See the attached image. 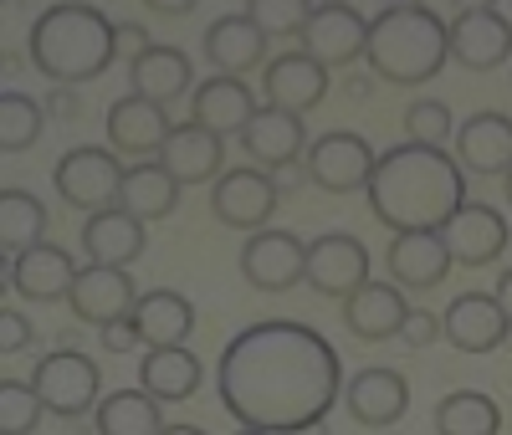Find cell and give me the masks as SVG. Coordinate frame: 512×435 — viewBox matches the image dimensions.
Listing matches in <instances>:
<instances>
[{
  "instance_id": "6da1fadb",
  "label": "cell",
  "mask_w": 512,
  "mask_h": 435,
  "mask_svg": "<svg viewBox=\"0 0 512 435\" xmlns=\"http://www.w3.org/2000/svg\"><path fill=\"white\" fill-rule=\"evenodd\" d=\"M216 389L241 430H313L344 400V364L313 323L267 318L241 328L221 348Z\"/></svg>"
},
{
  "instance_id": "7a4b0ae2",
  "label": "cell",
  "mask_w": 512,
  "mask_h": 435,
  "mask_svg": "<svg viewBox=\"0 0 512 435\" xmlns=\"http://www.w3.org/2000/svg\"><path fill=\"white\" fill-rule=\"evenodd\" d=\"M369 210L384 231H441L466 205V169L436 144H395L374 159Z\"/></svg>"
},
{
  "instance_id": "3957f363",
  "label": "cell",
  "mask_w": 512,
  "mask_h": 435,
  "mask_svg": "<svg viewBox=\"0 0 512 435\" xmlns=\"http://www.w3.org/2000/svg\"><path fill=\"white\" fill-rule=\"evenodd\" d=\"M26 52H31V67L47 82L82 87V82H93L113 67L118 21H108L98 6H88V0H57L52 11H41L31 21Z\"/></svg>"
},
{
  "instance_id": "277c9868",
  "label": "cell",
  "mask_w": 512,
  "mask_h": 435,
  "mask_svg": "<svg viewBox=\"0 0 512 435\" xmlns=\"http://www.w3.org/2000/svg\"><path fill=\"white\" fill-rule=\"evenodd\" d=\"M364 62L379 82L390 87H420L436 82L441 67L451 62V36L446 21L431 6H384L369 21V47Z\"/></svg>"
},
{
  "instance_id": "5b68a950",
  "label": "cell",
  "mask_w": 512,
  "mask_h": 435,
  "mask_svg": "<svg viewBox=\"0 0 512 435\" xmlns=\"http://www.w3.org/2000/svg\"><path fill=\"white\" fill-rule=\"evenodd\" d=\"M52 190L62 195L67 210H108L118 205V190H123V164H118V149L108 144H77L57 159L52 169Z\"/></svg>"
},
{
  "instance_id": "8992f818",
  "label": "cell",
  "mask_w": 512,
  "mask_h": 435,
  "mask_svg": "<svg viewBox=\"0 0 512 435\" xmlns=\"http://www.w3.org/2000/svg\"><path fill=\"white\" fill-rule=\"evenodd\" d=\"M282 190L272 180V169L262 164H241V169H226L216 174V185H210V210H216V221L231 226V231H262L272 221Z\"/></svg>"
},
{
  "instance_id": "52a82bcc",
  "label": "cell",
  "mask_w": 512,
  "mask_h": 435,
  "mask_svg": "<svg viewBox=\"0 0 512 435\" xmlns=\"http://www.w3.org/2000/svg\"><path fill=\"white\" fill-rule=\"evenodd\" d=\"M374 149L364 134H349V128H333V134H318L303 149V169H308V185L328 190V195H354L369 185L374 174Z\"/></svg>"
},
{
  "instance_id": "ba28073f",
  "label": "cell",
  "mask_w": 512,
  "mask_h": 435,
  "mask_svg": "<svg viewBox=\"0 0 512 435\" xmlns=\"http://www.w3.org/2000/svg\"><path fill=\"white\" fill-rule=\"evenodd\" d=\"M31 384L41 389V400H47V415L57 420H77V415H88L98 410V364L88 354H77V348H57V354H47L36 364Z\"/></svg>"
},
{
  "instance_id": "9c48e42d",
  "label": "cell",
  "mask_w": 512,
  "mask_h": 435,
  "mask_svg": "<svg viewBox=\"0 0 512 435\" xmlns=\"http://www.w3.org/2000/svg\"><path fill=\"white\" fill-rule=\"evenodd\" d=\"M308 272V246L303 236L292 231H277V226H262L251 231L246 246H241V277L256 287V292H292Z\"/></svg>"
},
{
  "instance_id": "30bf717a",
  "label": "cell",
  "mask_w": 512,
  "mask_h": 435,
  "mask_svg": "<svg viewBox=\"0 0 512 435\" xmlns=\"http://www.w3.org/2000/svg\"><path fill=\"white\" fill-rule=\"evenodd\" d=\"M297 41H303V52L313 62H323L328 72L354 67V62H364V47H369V21L349 6V0H333V6H313V16H308Z\"/></svg>"
},
{
  "instance_id": "8fae6325",
  "label": "cell",
  "mask_w": 512,
  "mask_h": 435,
  "mask_svg": "<svg viewBox=\"0 0 512 435\" xmlns=\"http://www.w3.org/2000/svg\"><path fill=\"white\" fill-rule=\"evenodd\" d=\"M446 36H451V62H461L466 72H497L502 62H512V21L497 6L456 11L446 21Z\"/></svg>"
},
{
  "instance_id": "7c38bea8",
  "label": "cell",
  "mask_w": 512,
  "mask_h": 435,
  "mask_svg": "<svg viewBox=\"0 0 512 435\" xmlns=\"http://www.w3.org/2000/svg\"><path fill=\"white\" fill-rule=\"evenodd\" d=\"M303 282L318 297H338L344 302L354 287L369 282V246L349 231H323L318 241H308V272Z\"/></svg>"
},
{
  "instance_id": "4fadbf2b",
  "label": "cell",
  "mask_w": 512,
  "mask_h": 435,
  "mask_svg": "<svg viewBox=\"0 0 512 435\" xmlns=\"http://www.w3.org/2000/svg\"><path fill=\"white\" fill-rule=\"evenodd\" d=\"M139 302V287L128 277V267H103V261H88V267H77L72 277V292H67V313L88 328H103L123 313H134Z\"/></svg>"
},
{
  "instance_id": "5bb4252c",
  "label": "cell",
  "mask_w": 512,
  "mask_h": 435,
  "mask_svg": "<svg viewBox=\"0 0 512 435\" xmlns=\"http://www.w3.org/2000/svg\"><path fill=\"white\" fill-rule=\"evenodd\" d=\"M441 241L451 246V261L456 267H492V261L507 251V215L497 205H482V200H466L451 221L441 226Z\"/></svg>"
},
{
  "instance_id": "9a60e30c",
  "label": "cell",
  "mask_w": 512,
  "mask_h": 435,
  "mask_svg": "<svg viewBox=\"0 0 512 435\" xmlns=\"http://www.w3.org/2000/svg\"><path fill=\"white\" fill-rule=\"evenodd\" d=\"M344 405H349V415H354L364 430H390V425L410 410V384H405V374L390 369V364H369V369H354V374H349Z\"/></svg>"
},
{
  "instance_id": "2e32d148",
  "label": "cell",
  "mask_w": 512,
  "mask_h": 435,
  "mask_svg": "<svg viewBox=\"0 0 512 435\" xmlns=\"http://www.w3.org/2000/svg\"><path fill=\"white\" fill-rule=\"evenodd\" d=\"M441 328H446V343L456 354H497L507 343V313L492 292H461L451 308L441 313Z\"/></svg>"
},
{
  "instance_id": "e0dca14e",
  "label": "cell",
  "mask_w": 512,
  "mask_h": 435,
  "mask_svg": "<svg viewBox=\"0 0 512 435\" xmlns=\"http://www.w3.org/2000/svg\"><path fill=\"white\" fill-rule=\"evenodd\" d=\"M128 82H134V93L159 103V108H175L185 98H195V62L169 47V41H154V47H144L134 62H128Z\"/></svg>"
},
{
  "instance_id": "ac0fdd59",
  "label": "cell",
  "mask_w": 512,
  "mask_h": 435,
  "mask_svg": "<svg viewBox=\"0 0 512 435\" xmlns=\"http://www.w3.org/2000/svg\"><path fill=\"white\" fill-rule=\"evenodd\" d=\"M103 128H108V144L123 159H159V149H164V139H169V128H175V123H169V108H159V103H149L139 93H128V98H118L108 108Z\"/></svg>"
},
{
  "instance_id": "d6986e66",
  "label": "cell",
  "mask_w": 512,
  "mask_h": 435,
  "mask_svg": "<svg viewBox=\"0 0 512 435\" xmlns=\"http://www.w3.org/2000/svg\"><path fill=\"white\" fill-rule=\"evenodd\" d=\"M149 246V221H139L134 210L123 205H108V210H93L82 221V251L88 261H103V267H134Z\"/></svg>"
},
{
  "instance_id": "ffe728a7",
  "label": "cell",
  "mask_w": 512,
  "mask_h": 435,
  "mask_svg": "<svg viewBox=\"0 0 512 435\" xmlns=\"http://www.w3.org/2000/svg\"><path fill=\"white\" fill-rule=\"evenodd\" d=\"M410 313V302H405V287L400 282H364L344 297V328L359 338V343H390L400 333Z\"/></svg>"
},
{
  "instance_id": "44dd1931",
  "label": "cell",
  "mask_w": 512,
  "mask_h": 435,
  "mask_svg": "<svg viewBox=\"0 0 512 435\" xmlns=\"http://www.w3.org/2000/svg\"><path fill=\"white\" fill-rule=\"evenodd\" d=\"M241 149L251 164L262 169H282V164H297L308 149V128H303V113H287V108H256V118L241 128Z\"/></svg>"
},
{
  "instance_id": "7402d4cb",
  "label": "cell",
  "mask_w": 512,
  "mask_h": 435,
  "mask_svg": "<svg viewBox=\"0 0 512 435\" xmlns=\"http://www.w3.org/2000/svg\"><path fill=\"white\" fill-rule=\"evenodd\" d=\"M256 118V93L231 77V72H216V77H205L195 82V98H190V123L210 128V134H221V139H241V128Z\"/></svg>"
},
{
  "instance_id": "603a6c76",
  "label": "cell",
  "mask_w": 512,
  "mask_h": 435,
  "mask_svg": "<svg viewBox=\"0 0 512 435\" xmlns=\"http://www.w3.org/2000/svg\"><path fill=\"white\" fill-rule=\"evenodd\" d=\"M159 164L180 185H216V174L226 169V139L200 128V123H175L164 149H159Z\"/></svg>"
},
{
  "instance_id": "cb8c5ba5",
  "label": "cell",
  "mask_w": 512,
  "mask_h": 435,
  "mask_svg": "<svg viewBox=\"0 0 512 435\" xmlns=\"http://www.w3.org/2000/svg\"><path fill=\"white\" fill-rule=\"evenodd\" d=\"M262 93L272 108H287V113H313L323 98H328V67L313 62L308 52H287V57H272L267 72H262Z\"/></svg>"
},
{
  "instance_id": "d4e9b609",
  "label": "cell",
  "mask_w": 512,
  "mask_h": 435,
  "mask_svg": "<svg viewBox=\"0 0 512 435\" xmlns=\"http://www.w3.org/2000/svg\"><path fill=\"white\" fill-rule=\"evenodd\" d=\"M451 246L441 241V231H395L390 241V282H400L405 292H425L441 287L451 277Z\"/></svg>"
},
{
  "instance_id": "484cf974",
  "label": "cell",
  "mask_w": 512,
  "mask_h": 435,
  "mask_svg": "<svg viewBox=\"0 0 512 435\" xmlns=\"http://www.w3.org/2000/svg\"><path fill=\"white\" fill-rule=\"evenodd\" d=\"M72 277H77V261H72L67 246L36 241V246L11 256V287L26 302H62L72 292Z\"/></svg>"
},
{
  "instance_id": "4316f807",
  "label": "cell",
  "mask_w": 512,
  "mask_h": 435,
  "mask_svg": "<svg viewBox=\"0 0 512 435\" xmlns=\"http://www.w3.org/2000/svg\"><path fill=\"white\" fill-rule=\"evenodd\" d=\"M456 164L466 174H507L512 169V118L507 113H472L456 123Z\"/></svg>"
},
{
  "instance_id": "83f0119b",
  "label": "cell",
  "mask_w": 512,
  "mask_h": 435,
  "mask_svg": "<svg viewBox=\"0 0 512 435\" xmlns=\"http://www.w3.org/2000/svg\"><path fill=\"white\" fill-rule=\"evenodd\" d=\"M267 31L256 26L251 16H221V21H210L205 26V57L216 72H251V67H262L267 62Z\"/></svg>"
},
{
  "instance_id": "f1b7e54d",
  "label": "cell",
  "mask_w": 512,
  "mask_h": 435,
  "mask_svg": "<svg viewBox=\"0 0 512 435\" xmlns=\"http://www.w3.org/2000/svg\"><path fill=\"white\" fill-rule=\"evenodd\" d=\"M180 180L169 174L159 159H139L123 169V190H118V205L134 210L139 221H164V215H175L180 205Z\"/></svg>"
},
{
  "instance_id": "f546056e",
  "label": "cell",
  "mask_w": 512,
  "mask_h": 435,
  "mask_svg": "<svg viewBox=\"0 0 512 435\" xmlns=\"http://www.w3.org/2000/svg\"><path fill=\"white\" fill-rule=\"evenodd\" d=\"M134 323L144 333L149 348H169V343H185L195 333V302L185 292H169V287H154V292H139L134 302Z\"/></svg>"
},
{
  "instance_id": "4dcf8cb0",
  "label": "cell",
  "mask_w": 512,
  "mask_h": 435,
  "mask_svg": "<svg viewBox=\"0 0 512 435\" xmlns=\"http://www.w3.org/2000/svg\"><path fill=\"white\" fill-rule=\"evenodd\" d=\"M139 384L149 395H159L164 405H180L200 389V359L190 354L185 343H169V348H149L144 354V369H139Z\"/></svg>"
},
{
  "instance_id": "1f68e13d",
  "label": "cell",
  "mask_w": 512,
  "mask_h": 435,
  "mask_svg": "<svg viewBox=\"0 0 512 435\" xmlns=\"http://www.w3.org/2000/svg\"><path fill=\"white\" fill-rule=\"evenodd\" d=\"M159 405H164V400L149 395L144 384H139V389H113V395L98 400L93 420H98L103 435H159V430L169 425Z\"/></svg>"
},
{
  "instance_id": "d6a6232c",
  "label": "cell",
  "mask_w": 512,
  "mask_h": 435,
  "mask_svg": "<svg viewBox=\"0 0 512 435\" xmlns=\"http://www.w3.org/2000/svg\"><path fill=\"white\" fill-rule=\"evenodd\" d=\"M502 430V410L482 389H451L436 405V435H497Z\"/></svg>"
},
{
  "instance_id": "836d02e7",
  "label": "cell",
  "mask_w": 512,
  "mask_h": 435,
  "mask_svg": "<svg viewBox=\"0 0 512 435\" xmlns=\"http://www.w3.org/2000/svg\"><path fill=\"white\" fill-rule=\"evenodd\" d=\"M36 241H47V205L31 190H0V251L16 256Z\"/></svg>"
},
{
  "instance_id": "e575fe53",
  "label": "cell",
  "mask_w": 512,
  "mask_h": 435,
  "mask_svg": "<svg viewBox=\"0 0 512 435\" xmlns=\"http://www.w3.org/2000/svg\"><path fill=\"white\" fill-rule=\"evenodd\" d=\"M41 128H47V113H41V103L26 98V93H16V87H6V93H0V149H6V154L36 149Z\"/></svg>"
},
{
  "instance_id": "d590c367",
  "label": "cell",
  "mask_w": 512,
  "mask_h": 435,
  "mask_svg": "<svg viewBox=\"0 0 512 435\" xmlns=\"http://www.w3.org/2000/svg\"><path fill=\"white\" fill-rule=\"evenodd\" d=\"M47 415V400H41L36 384H21V379H0V430L6 435H31Z\"/></svg>"
},
{
  "instance_id": "8d00e7d4",
  "label": "cell",
  "mask_w": 512,
  "mask_h": 435,
  "mask_svg": "<svg viewBox=\"0 0 512 435\" xmlns=\"http://www.w3.org/2000/svg\"><path fill=\"white\" fill-rule=\"evenodd\" d=\"M246 16L272 41H287V36H303V26L313 16V0H246Z\"/></svg>"
},
{
  "instance_id": "74e56055",
  "label": "cell",
  "mask_w": 512,
  "mask_h": 435,
  "mask_svg": "<svg viewBox=\"0 0 512 435\" xmlns=\"http://www.w3.org/2000/svg\"><path fill=\"white\" fill-rule=\"evenodd\" d=\"M405 134L415 139V144H446L451 134H456V118H451V108L441 103V98H420V103H410L405 108Z\"/></svg>"
},
{
  "instance_id": "f35d334b",
  "label": "cell",
  "mask_w": 512,
  "mask_h": 435,
  "mask_svg": "<svg viewBox=\"0 0 512 435\" xmlns=\"http://www.w3.org/2000/svg\"><path fill=\"white\" fill-rule=\"evenodd\" d=\"M441 338H446V328H441V313H431V308H410L405 323H400V333H395V343L410 348V354H420V348H431Z\"/></svg>"
},
{
  "instance_id": "ab89813d",
  "label": "cell",
  "mask_w": 512,
  "mask_h": 435,
  "mask_svg": "<svg viewBox=\"0 0 512 435\" xmlns=\"http://www.w3.org/2000/svg\"><path fill=\"white\" fill-rule=\"evenodd\" d=\"M98 338H103V354H118V359H123V354H134V348H144V333H139L134 313H123V318L103 323Z\"/></svg>"
},
{
  "instance_id": "60d3db41",
  "label": "cell",
  "mask_w": 512,
  "mask_h": 435,
  "mask_svg": "<svg viewBox=\"0 0 512 435\" xmlns=\"http://www.w3.org/2000/svg\"><path fill=\"white\" fill-rule=\"evenodd\" d=\"M26 348H31V318L6 308V313H0V354L16 359V354H26Z\"/></svg>"
},
{
  "instance_id": "b9f144b4",
  "label": "cell",
  "mask_w": 512,
  "mask_h": 435,
  "mask_svg": "<svg viewBox=\"0 0 512 435\" xmlns=\"http://www.w3.org/2000/svg\"><path fill=\"white\" fill-rule=\"evenodd\" d=\"M144 47H154V36H149L144 26H134V21H118V57L134 62Z\"/></svg>"
},
{
  "instance_id": "7bdbcfd3",
  "label": "cell",
  "mask_w": 512,
  "mask_h": 435,
  "mask_svg": "<svg viewBox=\"0 0 512 435\" xmlns=\"http://www.w3.org/2000/svg\"><path fill=\"white\" fill-rule=\"evenodd\" d=\"M47 113H57V118H77L82 113V103H77V93L67 82H52V98H47Z\"/></svg>"
},
{
  "instance_id": "ee69618b",
  "label": "cell",
  "mask_w": 512,
  "mask_h": 435,
  "mask_svg": "<svg viewBox=\"0 0 512 435\" xmlns=\"http://www.w3.org/2000/svg\"><path fill=\"white\" fill-rule=\"evenodd\" d=\"M144 6H149L154 16H190L200 0H144Z\"/></svg>"
},
{
  "instance_id": "f6af8a7d",
  "label": "cell",
  "mask_w": 512,
  "mask_h": 435,
  "mask_svg": "<svg viewBox=\"0 0 512 435\" xmlns=\"http://www.w3.org/2000/svg\"><path fill=\"white\" fill-rule=\"evenodd\" d=\"M492 297L502 302V313H507V323H512V267H507V272H497V282H492Z\"/></svg>"
},
{
  "instance_id": "bcb514c9",
  "label": "cell",
  "mask_w": 512,
  "mask_h": 435,
  "mask_svg": "<svg viewBox=\"0 0 512 435\" xmlns=\"http://www.w3.org/2000/svg\"><path fill=\"white\" fill-rule=\"evenodd\" d=\"M456 11H477V6H497V0H451Z\"/></svg>"
},
{
  "instance_id": "7dc6e473",
  "label": "cell",
  "mask_w": 512,
  "mask_h": 435,
  "mask_svg": "<svg viewBox=\"0 0 512 435\" xmlns=\"http://www.w3.org/2000/svg\"><path fill=\"white\" fill-rule=\"evenodd\" d=\"M502 195H507V205H512V169L502 174Z\"/></svg>"
},
{
  "instance_id": "c3c4849f",
  "label": "cell",
  "mask_w": 512,
  "mask_h": 435,
  "mask_svg": "<svg viewBox=\"0 0 512 435\" xmlns=\"http://www.w3.org/2000/svg\"><path fill=\"white\" fill-rule=\"evenodd\" d=\"M384 6H425V0H384Z\"/></svg>"
},
{
  "instance_id": "681fc988",
  "label": "cell",
  "mask_w": 512,
  "mask_h": 435,
  "mask_svg": "<svg viewBox=\"0 0 512 435\" xmlns=\"http://www.w3.org/2000/svg\"><path fill=\"white\" fill-rule=\"evenodd\" d=\"M313 6H333V0H313Z\"/></svg>"
},
{
  "instance_id": "f907efd6",
  "label": "cell",
  "mask_w": 512,
  "mask_h": 435,
  "mask_svg": "<svg viewBox=\"0 0 512 435\" xmlns=\"http://www.w3.org/2000/svg\"><path fill=\"white\" fill-rule=\"evenodd\" d=\"M6 6H16V0H6Z\"/></svg>"
}]
</instances>
